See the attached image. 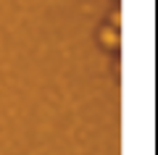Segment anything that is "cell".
<instances>
[{
    "label": "cell",
    "mask_w": 158,
    "mask_h": 155,
    "mask_svg": "<svg viewBox=\"0 0 158 155\" xmlns=\"http://www.w3.org/2000/svg\"><path fill=\"white\" fill-rule=\"evenodd\" d=\"M100 42L106 45V47H116V45H118V32L113 27H106L100 32Z\"/></svg>",
    "instance_id": "cell-1"
},
{
    "label": "cell",
    "mask_w": 158,
    "mask_h": 155,
    "mask_svg": "<svg viewBox=\"0 0 158 155\" xmlns=\"http://www.w3.org/2000/svg\"><path fill=\"white\" fill-rule=\"evenodd\" d=\"M111 24H113V27H118V24H121V13H118V11L111 13Z\"/></svg>",
    "instance_id": "cell-2"
}]
</instances>
